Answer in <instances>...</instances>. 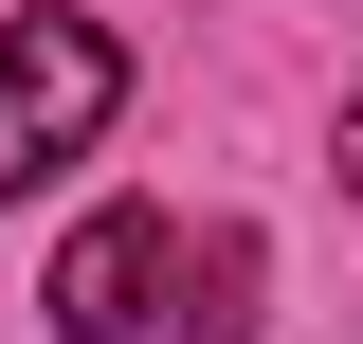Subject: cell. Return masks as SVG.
I'll return each instance as SVG.
<instances>
[{
	"mask_svg": "<svg viewBox=\"0 0 363 344\" xmlns=\"http://www.w3.org/2000/svg\"><path fill=\"white\" fill-rule=\"evenodd\" d=\"M164 290H182V236L145 200H109V217H73V254H55V344H164Z\"/></svg>",
	"mask_w": 363,
	"mask_h": 344,
	"instance_id": "7a4b0ae2",
	"label": "cell"
},
{
	"mask_svg": "<svg viewBox=\"0 0 363 344\" xmlns=\"http://www.w3.org/2000/svg\"><path fill=\"white\" fill-rule=\"evenodd\" d=\"M345 181H363V109H345Z\"/></svg>",
	"mask_w": 363,
	"mask_h": 344,
	"instance_id": "277c9868",
	"label": "cell"
},
{
	"mask_svg": "<svg viewBox=\"0 0 363 344\" xmlns=\"http://www.w3.org/2000/svg\"><path fill=\"white\" fill-rule=\"evenodd\" d=\"M164 344H255V236H200V254H182V308H164Z\"/></svg>",
	"mask_w": 363,
	"mask_h": 344,
	"instance_id": "3957f363",
	"label": "cell"
},
{
	"mask_svg": "<svg viewBox=\"0 0 363 344\" xmlns=\"http://www.w3.org/2000/svg\"><path fill=\"white\" fill-rule=\"evenodd\" d=\"M128 109V37L37 0V18H0V200H55V164H91Z\"/></svg>",
	"mask_w": 363,
	"mask_h": 344,
	"instance_id": "6da1fadb",
	"label": "cell"
}]
</instances>
